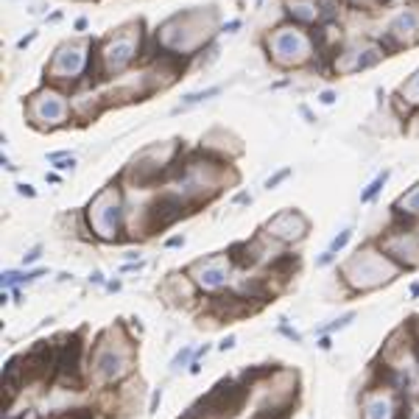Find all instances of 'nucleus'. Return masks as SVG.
Returning <instances> with one entry per match:
<instances>
[{
    "label": "nucleus",
    "instance_id": "obj_1",
    "mask_svg": "<svg viewBox=\"0 0 419 419\" xmlns=\"http://www.w3.org/2000/svg\"><path fill=\"white\" fill-rule=\"evenodd\" d=\"M397 274H400V266L388 258L383 249H380V252L363 249V252H358V255L344 266L347 283L360 291L378 288V286H383V283H391Z\"/></svg>",
    "mask_w": 419,
    "mask_h": 419
},
{
    "label": "nucleus",
    "instance_id": "obj_2",
    "mask_svg": "<svg viewBox=\"0 0 419 419\" xmlns=\"http://www.w3.org/2000/svg\"><path fill=\"white\" fill-rule=\"evenodd\" d=\"M274 235H280V238H286V241H299V238H305V232H308V221L299 216V213H283L280 218H274Z\"/></svg>",
    "mask_w": 419,
    "mask_h": 419
},
{
    "label": "nucleus",
    "instance_id": "obj_3",
    "mask_svg": "<svg viewBox=\"0 0 419 419\" xmlns=\"http://www.w3.org/2000/svg\"><path fill=\"white\" fill-rule=\"evenodd\" d=\"M403 411V408H400ZM400 411H391V403L386 397H375L366 403V411H363V419H397Z\"/></svg>",
    "mask_w": 419,
    "mask_h": 419
},
{
    "label": "nucleus",
    "instance_id": "obj_4",
    "mask_svg": "<svg viewBox=\"0 0 419 419\" xmlns=\"http://www.w3.org/2000/svg\"><path fill=\"white\" fill-rule=\"evenodd\" d=\"M394 213H397V216H405V221H408V218H419V185L411 193H405L397 204H394Z\"/></svg>",
    "mask_w": 419,
    "mask_h": 419
},
{
    "label": "nucleus",
    "instance_id": "obj_5",
    "mask_svg": "<svg viewBox=\"0 0 419 419\" xmlns=\"http://www.w3.org/2000/svg\"><path fill=\"white\" fill-rule=\"evenodd\" d=\"M388 176H391V171H388V168L383 171V173H378V179H375V182H372V185H369V188L363 191V193H360V201H363V204L375 201V198H378V193L383 191V185L388 182Z\"/></svg>",
    "mask_w": 419,
    "mask_h": 419
},
{
    "label": "nucleus",
    "instance_id": "obj_6",
    "mask_svg": "<svg viewBox=\"0 0 419 419\" xmlns=\"http://www.w3.org/2000/svg\"><path fill=\"white\" fill-rule=\"evenodd\" d=\"M218 93H221L218 87H210V90H204V93H193V96H188V98H185V101H182V104H179V106H176L173 112H182V109H191L193 104H198V101H207V98L218 96Z\"/></svg>",
    "mask_w": 419,
    "mask_h": 419
},
{
    "label": "nucleus",
    "instance_id": "obj_7",
    "mask_svg": "<svg viewBox=\"0 0 419 419\" xmlns=\"http://www.w3.org/2000/svg\"><path fill=\"white\" fill-rule=\"evenodd\" d=\"M350 241H353V229H344V232H341V235H335V241L330 243V252H341Z\"/></svg>",
    "mask_w": 419,
    "mask_h": 419
},
{
    "label": "nucleus",
    "instance_id": "obj_8",
    "mask_svg": "<svg viewBox=\"0 0 419 419\" xmlns=\"http://www.w3.org/2000/svg\"><path fill=\"white\" fill-rule=\"evenodd\" d=\"M291 176V168H286V171H280V173H277V176H271V179H268V182H266V188H268V191H271V188H277V185H280V182H283V179H288Z\"/></svg>",
    "mask_w": 419,
    "mask_h": 419
},
{
    "label": "nucleus",
    "instance_id": "obj_9",
    "mask_svg": "<svg viewBox=\"0 0 419 419\" xmlns=\"http://www.w3.org/2000/svg\"><path fill=\"white\" fill-rule=\"evenodd\" d=\"M353 319H355V313H347V316H341V319H338L335 324H330V330H341V327H347V324L353 322Z\"/></svg>",
    "mask_w": 419,
    "mask_h": 419
},
{
    "label": "nucleus",
    "instance_id": "obj_10",
    "mask_svg": "<svg viewBox=\"0 0 419 419\" xmlns=\"http://www.w3.org/2000/svg\"><path fill=\"white\" fill-rule=\"evenodd\" d=\"M333 258H335V252H324L322 258H319V266H330V263H333Z\"/></svg>",
    "mask_w": 419,
    "mask_h": 419
},
{
    "label": "nucleus",
    "instance_id": "obj_11",
    "mask_svg": "<svg viewBox=\"0 0 419 419\" xmlns=\"http://www.w3.org/2000/svg\"><path fill=\"white\" fill-rule=\"evenodd\" d=\"M333 101H335V93H330V90L322 93V104H333Z\"/></svg>",
    "mask_w": 419,
    "mask_h": 419
},
{
    "label": "nucleus",
    "instance_id": "obj_12",
    "mask_svg": "<svg viewBox=\"0 0 419 419\" xmlns=\"http://www.w3.org/2000/svg\"><path fill=\"white\" fill-rule=\"evenodd\" d=\"M34 260H39V249H31V252L26 255V263H34Z\"/></svg>",
    "mask_w": 419,
    "mask_h": 419
},
{
    "label": "nucleus",
    "instance_id": "obj_13",
    "mask_svg": "<svg viewBox=\"0 0 419 419\" xmlns=\"http://www.w3.org/2000/svg\"><path fill=\"white\" fill-rule=\"evenodd\" d=\"M238 26H241V20H232V23H226V26H224V31L232 34V31H235V29H238Z\"/></svg>",
    "mask_w": 419,
    "mask_h": 419
},
{
    "label": "nucleus",
    "instance_id": "obj_14",
    "mask_svg": "<svg viewBox=\"0 0 419 419\" xmlns=\"http://www.w3.org/2000/svg\"><path fill=\"white\" fill-rule=\"evenodd\" d=\"M20 193H23V196H34L31 185H20Z\"/></svg>",
    "mask_w": 419,
    "mask_h": 419
},
{
    "label": "nucleus",
    "instance_id": "obj_15",
    "mask_svg": "<svg viewBox=\"0 0 419 419\" xmlns=\"http://www.w3.org/2000/svg\"><path fill=\"white\" fill-rule=\"evenodd\" d=\"M232 344H235V338H224V341H221V350H229Z\"/></svg>",
    "mask_w": 419,
    "mask_h": 419
},
{
    "label": "nucleus",
    "instance_id": "obj_16",
    "mask_svg": "<svg viewBox=\"0 0 419 419\" xmlns=\"http://www.w3.org/2000/svg\"><path fill=\"white\" fill-rule=\"evenodd\" d=\"M319 347H322V350H330V338H327V335H324L322 341H319Z\"/></svg>",
    "mask_w": 419,
    "mask_h": 419
},
{
    "label": "nucleus",
    "instance_id": "obj_17",
    "mask_svg": "<svg viewBox=\"0 0 419 419\" xmlns=\"http://www.w3.org/2000/svg\"><path fill=\"white\" fill-rule=\"evenodd\" d=\"M408 419H419V408H414V411H408Z\"/></svg>",
    "mask_w": 419,
    "mask_h": 419
},
{
    "label": "nucleus",
    "instance_id": "obj_18",
    "mask_svg": "<svg viewBox=\"0 0 419 419\" xmlns=\"http://www.w3.org/2000/svg\"><path fill=\"white\" fill-rule=\"evenodd\" d=\"M411 90H417V93H419V76L414 79V81H411Z\"/></svg>",
    "mask_w": 419,
    "mask_h": 419
},
{
    "label": "nucleus",
    "instance_id": "obj_19",
    "mask_svg": "<svg viewBox=\"0 0 419 419\" xmlns=\"http://www.w3.org/2000/svg\"><path fill=\"white\" fill-rule=\"evenodd\" d=\"M411 296H419V283L417 286H411Z\"/></svg>",
    "mask_w": 419,
    "mask_h": 419
}]
</instances>
